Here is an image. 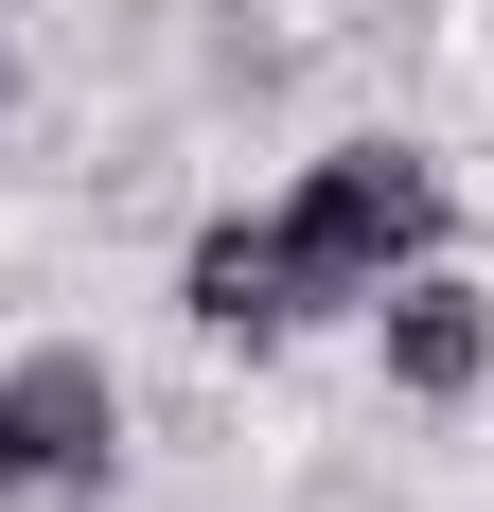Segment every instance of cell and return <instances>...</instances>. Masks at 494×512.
<instances>
[{
	"label": "cell",
	"mask_w": 494,
	"mask_h": 512,
	"mask_svg": "<svg viewBox=\"0 0 494 512\" xmlns=\"http://www.w3.org/2000/svg\"><path fill=\"white\" fill-rule=\"evenodd\" d=\"M0 89H18V53H0Z\"/></svg>",
	"instance_id": "cell-5"
},
{
	"label": "cell",
	"mask_w": 494,
	"mask_h": 512,
	"mask_svg": "<svg viewBox=\"0 0 494 512\" xmlns=\"http://www.w3.org/2000/svg\"><path fill=\"white\" fill-rule=\"evenodd\" d=\"M442 248V177L406 142H353V159H318L283 195V265H300V301H389L406 265Z\"/></svg>",
	"instance_id": "cell-1"
},
{
	"label": "cell",
	"mask_w": 494,
	"mask_h": 512,
	"mask_svg": "<svg viewBox=\"0 0 494 512\" xmlns=\"http://www.w3.org/2000/svg\"><path fill=\"white\" fill-rule=\"evenodd\" d=\"M106 460H124L106 354H18V371H0V512H89Z\"/></svg>",
	"instance_id": "cell-2"
},
{
	"label": "cell",
	"mask_w": 494,
	"mask_h": 512,
	"mask_svg": "<svg viewBox=\"0 0 494 512\" xmlns=\"http://www.w3.org/2000/svg\"><path fill=\"white\" fill-rule=\"evenodd\" d=\"M177 301H195L212 336H283V318H300V265H283V212H230V230H195V265H177Z\"/></svg>",
	"instance_id": "cell-3"
},
{
	"label": "cell",
	"mask_w": 494,
	"mask_h": 512,
	"mask_svg": "<svg viewBox=\"0 0 494 512\" xmlns=\"http://www.w3.org/2000/svg\"><path fill=\"white\" fill-rule=\"evenodd\" d=\"M477 371H494V301H477V283H389V389L459 407Z\"/></svg>",
	"instance_id": "cell-4"
}]
</instances>
